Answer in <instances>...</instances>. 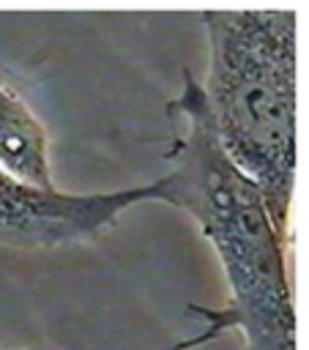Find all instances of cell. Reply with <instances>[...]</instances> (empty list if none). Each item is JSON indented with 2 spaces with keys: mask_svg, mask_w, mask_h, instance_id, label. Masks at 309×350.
I'll list each match as a JSON object with an SVG mask.
<instances>
[{
  "mask_svg": "<svg viewBox=\"0 0 309 350\" xmlns=\"http://www.w3.org/2000/svg\"><path fill=\"white\" fill-rule=\"evenodd\" d=\"M186 137L175 145V167L159 178V202L186 211L219 254L227 301L219 309L189 304L186 314L205 325L172 350H191L241 331L246 350H298V320L287 276L284 243L260 186L224 150L211 107L189 96Z\"/></svg>",
  "mask_w": 309,
  "mask_h": 350,
  "instance_id": "1",
  "label": "cell"
},
{
  "mask_svg": "<svg viewBox=\"0 0 309 350\" xmlns=\"http://www.w3.org/2000/svg\"><path fill=\"white\" fill-rule=\"evenodd\" d=\"M159 202V183L66 194L57 186H36L0 167V246L55 249L101 238L118 216L134 205Z\"/></svg>",
  "mask_w": 309,
  "mask_h": 350,
  "instance_id": "2",
  "label": "cell"
},
{
  "mask_svg": "<svg viewBox=\"0 0 309 350\" xmlns=\"http://www.w3.org/2000/svg\"><path fill=\"white\" fill-rule=\"evenodd\" d=\"M0 167L36 186L52 189L44 129L25 107L0 93Z\"/></svg>",
  "mask_w": 309,
  "mask_h": 350,
  "instance_id": "3",
  "label": "cell"
},
{
  "mask_svg": "<svg viewBox=\"0 0 309 350\" xmlns=\"http://www.w3.org/2000/svg\"><path fill=\"white\" fill-rule=\"evenodd\" d=\"M0 350H11V347H0Z\"/></svg>",
  "mask_w": 309,
  "mask_h": 350,
  "instance_id": "4",
  "label": "cell"
}]
</instances>
